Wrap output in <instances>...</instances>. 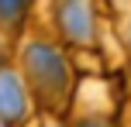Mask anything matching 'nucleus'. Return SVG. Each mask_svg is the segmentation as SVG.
I'll use <instances>...</instances> for the list:
<instances>
[{
  "mask_svg": "<svg viewBox=\"0 0 131 127\" xmlns=\"http://www.w3.org/2000/svg\"><path fill=\"white\" fill-rule=\"evenodd\" d=\"M24 110H28V96H24V86H21L17 72L0 69V120L4 124H21Z\"/></svg>",
  "mask_w": 131,
  "mask_h": 127,
  "instance_id": "2",
  "label": "nucleus"
},
{
  "mask_svg": "<svg viewBox=\"0 0 131 127\" xmlns=\"http://www.w3.org/2000/svg\"><path fill=\"white\" fill-rule=\"evenodd\" d=\"M83 127H100V124H83Z\"/></svg>",
  "mask_w": 131,
  "mask_h": 127,
  "instance_id": "5",
  "label": "nucleus"
},
{
  "mask_svg": "<svg viewBox=\"0 0 131 127\" xmlns=\"http://www.w3.org/2000/svg\"><path fill=\"white\" fill-rule=\"evenodd\" d=\"M24 65H28V76H31L35 89L41 96H62L66 86H69V76H66V62L55 48L48 45H31L24 52Z\"/></svg>",
  "mask_w": 131,
  "mask_h": 127,
  "instance_id": "1",
  "label": "nucleus"
},
{
  "mask_svg": "<svg viewBox=\"0 0 131 127\" xmlns=\"http://www.w3.org/2000/svg\"><path fill=\"white\" fill-rule=\"evenodd\" d=\"M62 31L69 34L72 41H90L93 21H90L86 0H66V4H62Z\"/></svg>",
  "mask_w": 131,
  "mask_h": 127,
  "instance_id": "3",
  "label": "nucleus"
},
{
  "mask_svg": "<svg viewBox=\"0 0 131 127\" xmlns=\"http://www.w3.org/2000/svg\"><path fill=\"white\" fill-rule=\"evenodd\" d=\"M31 0H0V27H17Z\"/></svg>",
  "mask_w": 131,
  "mask_h": 127,
  "instance_id": "4",
  "label": "nucleus"
}]
</instances>
